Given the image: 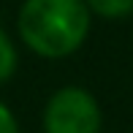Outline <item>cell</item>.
Instances as JSON below:
<instances>
[{"label": "cell", "mask_w": 133, "mask_h": 133, "mask_svg": "<svg viewBox=\"0 0 133 133\" xmlns=\"http://www.w3.org/2000/svg\"><path fill=\"white\" fill-rule=\"evenodd\" d=\"M16 65H19L16 46H14V41L8 38V33L0 27V84H5L16 74Z\"/></svg>", "instance_id": "obj_4"}, {"label": "cell", "mask_w": 133, "mask_h": 133, "mask_svg": "<svg viewBox=\"0 0 133 133\" xmlns=\"http://www.w3.org/2000/svg\"><path fill=\"white\" fill-rule=\"evenodd\" d=\"M90 25L92 14L84 0H25L16 16L25 46L46 60L79 52L90 35Z\"/></svg>", "instance_id": "obj_1"}, {"label": "cell", "mask_w": 133, "mask_h": 133, "mask_svg": "<svg viewBox=\"0 0 133 133\" xmlns=\"http://www.w3.org/2000/svg\"><path fill=\"white\" fill-rule=\"evenodd\" d=\"M90 14L101 19H128L133 14V0H84Z\"/></svg>", "instance_id": "obj_3"}, {"label": "cell", "mask_w": 133, "mask_h": 133, "mask_svg": "<svg viewBox=\"0 0 133 133\" xmlns=\"http://www.w3.org/2000/svg\"><path fill=\"white\" fill-rule=\"evenodd\" d=\"M103 114L92 92L68 84L49 95L44 106V133H101Z\"/></svg>", "instance_id": "obj_2"}, {"label": "cell", "mask_w": 133, "mask_h": 133, "mask_svg": "<svg viewBox=\"0 0 133 133\" xmlns=\"http://www.w3.org/2000/svg\"><path fill=\"white\" fill-rule=\"evenodd\" d=\"M0 133H19V122H16L14 111L0 101Z\"/></svg>", "instance_id": "obj_5"}]
</instances>
